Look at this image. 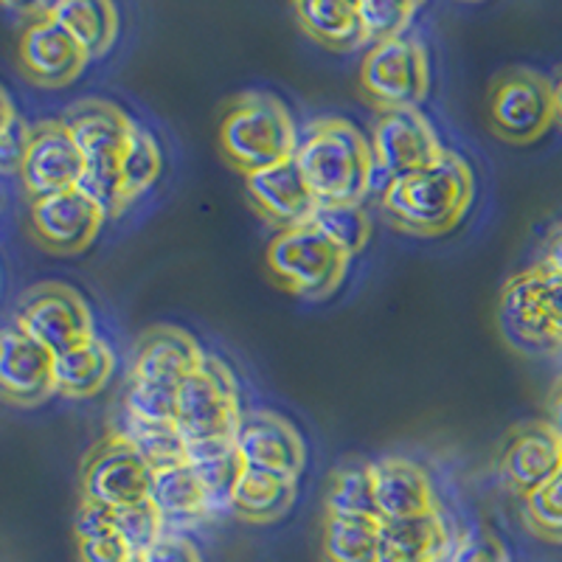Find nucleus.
<instances>
[{"label": "nucleus", "instance_id": "nucleus-1", "mask_svg": "<svg viewBox=\"0 0 562 562\" xmlns=\"http://www.w3.org/2000/svg\"><path fill=\"white\" fill-rule=\"evenodd\" d=\"M473 194L475 178L470 164L445 149L430 167L385 183L383 214L389 225L411 237H441L464 220Z\"/></svg>", "mask_w": 562, "mask_h": 562}, {"label": "nucleus", "instance_id": "nucleus-2", "mask_svg": "<svg viewBox=\"0 0 562 562\" xmlns=\"http://www.w3.org/2000/svg\"><path fill=\"white\" fill-rule=\"evenodd\" d=\"M293 160L318 205L363 203L378 175L369 138L346 119L310 124Z\"/></svg>", "mask_w": 562, "mask_h": 562}, {"label": "nucleus", "instance_id": "nucleus-3", "mask_svg": "<svg viewBox=\"0 0 562 562\" xmlns=\"http://www.w3.org/2000/svg\"><path fill=\"white\" fill-rule=\"evenodd\" d=\"M299 138L290 110L265 90L231 99L217 124L220 153L245 178L293 160Z\"/></svg>", "mask_w": 562, "mask_h": 562}, {"label": "nucleus", "instance_id": "nucleus-4", "mask_svg": "<svg viewBox=\"0 0 562 562\" xmlns=\"http://www.w3.org/2000/svg\"><path fill=\"white\" fill-rule=\"evenodd\" d=\"M59 119L70 130L85 158V178L79 189L102 205L108 220L119 217L124 211L119 164L135 122L108 99H79L68 104Z\"/></svg>", "mask_w": 562, "mask_h": 562}, {"label": "nucleus", "instance_id": "nucleus-5", "mask_svg": "<svg viewBox=\"0 0 562 562\" xmlns=\"http://www.w3.org/2000/svg\"><path fill=\"white\" fill-rule=\"evenodd\" d=\"M349 259L351 256L329 243L313 223L276 231L265 250V265L276 284L310 301L329 299L344 284Z\"/></svg>", "mask_w": 562, "mask_h": 562}, {"label": "nucleus", "instance_id": "nucleus-6", "mask_svg": "<svg viewBox=\"0 0 562 562\" xmlns=\"http://www.w3.org/2000/svg\"><path fill=\"white\" fill-rule=\"evenodd\" d=\"M486 124L495 138L526 147L554 127L551 79L531 68H509L492 79L486 93Z\"/></svg>", "mask_w": 562, "mask_h": 562}, {"label": "nucleus", "instance_id": "nucleus-7", "mask_svg": "<svg viewBox=\"0 0 562 562\" xmlns=\"http://www.w3.org/2000/svg\"><path fill=\"white\" fill-rule=\"evenodd\" d=\"M239 416L243 408L237 380L223 360L205 355L203 366L178 385L175 425L183 434L186 445H198L237 434Z\"/></svg>", "mask_w": 562, "mask_h": 562}, {"label": "nucleus", "instance_id": "nucleus-8", "mask_svg": "<svg viewBox=\"0 0 562 562\" xmlns=\"http://www.w3.org/2000/svg\"><path fill=\"white\" fill-rule=\"evenodd\" d=\"M430 63L425 45L400 37L374 43L360 65V93L371 108L414 110L428 99Z\"/></svg>", "mask_w": 562, "mask_h": 562}, {"label": "nucleus", "instance_id": "nucleus-9", "mask_svg": "<svg viewBox=\"0 0 562 562\" xmlns=\"http://www.w3.org/2000/svg\"><path fill=\"white\" fill-rule=\"evenodd\" d=\"M14 326L45 346L54 358L97 338L88 301L65 281H40L20 295Z\"/></svg>", "mask_w": 562, "mask_h": 562}, {"label": "nucleus", "instance_id": "nucleus-10", "mask_svg": "<svg viewBox=\"0 0 562 562\" xmlns=\"http://www.w3.org/2000/svg\"><path fill=\"white\" fill-rule=\"evenodd\" d=\"M153 475L155 470L133 441L122 430H110L85 456L82 470H79V490H82V498L97 501L110 509H127V506L149 501Z\"/></svg>", "mask_w": 562, "mask_h": 562}, {"label": "nucleus", "instance_id": "nucleus-11", "mask_svg": "<svg viewBox=\"0 0 562 562\" xmlns=\"http://www.w3.org/2000/svg\"><path fill=\"white\" fill-rule=\"evenodd\" d=\"M18 175L29 203L79 189L85 178V158L63 119H45V122L32 124L26 155Z\"/></svg>", "mask_w": 562, "mask_h": 562}, {"label": "nucleus", "instance_id": "nucleus-12", "mask_svg": "<svg viewBox=\"0 0 562 562\" xmlns=\"http://www.w3.org/2000/svg\"><path fill=\"white\" fill-rule=\"evenodd\" d=\"M108 214L82 189L52 194L29 203V234L43 250L54 256L85 254L97 243Z\"/></svg>", "mask_w": 562, "mask_h": 562}, {"label": "nucleus", "instance_id": "nucleus-13", "mask_svg": "<svg viewBox=\"0 0 562 562\" xmlns=\"http://www.w3.org/2000/svg\"><path fill=\"white\" fill-rule=\"evenodd\" d=\"M369 144L374 155V169L383 175L385 183L430 167L445 155L434 124L419 113V108L380 113Z\"/></svg>", "mask_w": 562, "mask_h": 562}, {"label": "nucleus", "instance_id": "nucleus-14", "mask_svg": "<svg viewBox=\"0 0 562 562\" xmlns=\"http://www.w3.org/2000/svg\"><path fill=\"white\" fill-rule=\"evenodd\" d=\"M562 464V436L546 419L520 422L501 445L498 470L506 490L520 501L543 490Z\"/></svg>", "mask_w": 562, "mask_h": 562}, {"label": "nucleus", "instance_id": "nucleus-15", "mask_svg": "<svg viewBox=\"0 0 562 562\" xmlns=\"http://www.w3.org/2000/svg\"><path fill=\"white\" fill-rule=\"evenodd\" d=\"M18 59L23 77L37 88L48 90L68 88L90 63L82 45L59 26L48 9L26 23L20 34Z\"/></svg>", "mask_w": 562, "mask_h": 562}, {"label": "nucleus", "instance_id": "nucleus-16", "mask_svg": "<svg viewBox=\"0 0 562 562\" xmlns=\"http://www.w3.org/2000/svg\"><path fill=\"white\" fill-rule=\"evenodd\" d=\"M237 450L248 470L299 481L307 464V448L293 422L273 411H243L237 425Z\"/></svg>", "mask_w": 562, "mask_h": 562}, {"label": "nucleus", "instance_id": "nucleus-17", "mask_svg": "<svg viewBox=\"0 0 562 562\" xmlns=\"http://www.w3.org/2000/svg\"><path fill=\"white\" fill-rule=\"evenodd\" d=\"M54 394L52 351L18 326L0 329V400L14 408H37Z\"/></svg>", "mask_w": 562, "mask_h": 562}, {"label": "nucleus", "instance_id": "nucleus-18", "mask_svg": "<svg viewBox=\"0 0 562 562\" xmlns=\"http://www.w3.org/2000/svg\"><path fill=\"white\" fill-rule=\"evenodd\" d=\"M498 321L506 340L518 346L520 351L560 349L549 324L546 276L540 265L524 270V273H515L506 281L498 301Z\"/></svg>", "mask_w": 562, "mask_h": 562}, {"label": "nucleus", "instance_id": "nucleus-19", "mask_svg": "<svg viewBox=\"0 0 562 562\" xmlns=\"http://www.w3.org/2000/svg\"><path fill=\"white\" fill-rule=\"evenodd\" d=\"M205 351L192 335L172 324H155L144 329L135 344L133 374L140 383H158L178 389L189 374L203 366Z\"/></svg>", "mask_w": 562, "mask_h": 562}, {"label": "nucleus", "instance_id": "nucleus-20", "mask_svg": "<svg viewBox=\"0 0 562 562\" xmlns=\"http://www.w3.org/2000/svg\"><path fill=\"white\" fill-rule=\"evenodd\" d=\"M245 192H248L256 214L265 223L273 225L276 231H290L304 223H313V214L318 209L307 180L301 178L299 167H295V160L248 175Z\"/></svg>", "mask_w": 562, "mask_h": 562}, {"label": "nucleus", "instance_id": "nucleus-21", "mask_svg": "<svg viewBox=\"0 0 562 562\" xmlns=\"http://www.w3.org/2000/svg\"><path fill=\"white\" fill-rule=\"evenodd\" d=\"M371 473H374V501H378L380 520H405L439 509L428 473L414 461L389 456L374 461Z\"/></svg>", "mask_w": 562, "mask_h": 562}, {"label": "nucleus", "instance_id": "nucleus-22", "mask_svg": "<svg viewBox=\"0 0 562 562\" xmlns=\"http://www.w3.org/2000/svg\"><path fill=\"white\" fill-rule=\"evenodd\" d=\"M456 537L441 512L380 524V562H445Z\"/></svg>", "mask_w": 562, "mask_h": 562}, {"label": "nucleus", "instance_id": "nucleus-23", "mask_svg": "<svg viewBox=\"0 0 562 562\" xmlns=\"http://www.w3.org/2000/svg\"><path fill=\"white\" fill-rule=\"evenodd\" d=\"M186 464L192 467V473L198 475L200 486L205 490L211 512L228 509L231 495H234L239 479L248 470L243 456H239L234 436L189 445V450H186Z\"/></svg>", "mask_w": 562, "mask_h": 562}, {"label": "nucleus", "instance_id": "nucleus-24", "mask_svg": "<svg viewBox=\"0 0 562 562\" xmlns=\"http://www.w3.org/2000/svg\"><path fill=\"white\" fill-rule=\"evenodd\" d=\"M115 371V355L102 338H90L54 358V383L65 400H88L104 391Z\"/></svg>", "mask_w": 562, "mask_h": 562}, {"label": "nucleus", "instance_id": "nucleus-25", "mask_svg": "<svg viewBox=\"0 0 562 562\" xmlns=\"http://www.w3.org/2000/svg\"><path fill=\"white\" fill-rule=\"evenodd\" d=\"M149 501H153L160 518H164L167 529L192 526L198 520L209 518L211 512L205 490L200 486L198 475L192 473V467L186 464V461L155 470Z\"/></svg>", "mask_w": 562, "mask_h": 562}, {"label": "nucleus", "instance_id": "nucleus-26", "mask_svg": "<svg viewBox=\"0 0 562 562\" xmlns=\"http://www.w3.org/2000/svg\"><path fill=\"white\" fill-rule=\"evenodd\" d=\"M295 492H299V481L262 473V470H245L237 490L231 495L228 512L245 524H276L293 509Z\"/></svg>", "mask_w": 562, "mask_h": 562}, {"label": "nucleus", "instance_id": "nucleus-27", "mask_svg": "<svg viewBox=\"0 0 562 562\" xmlns=\"http://www.w3.org/2000/svg\"><path fill=\"white\" fill-rule=\"evenodd\" d=\"M295 18H299L301 32L310 34L324 48H333V52H355V48L369 43L363 23H360L358 3L304 0V3H295Z\"/></svg>", "mask_w": 562, "mask_h": 562}, {"label": "nucleus", "instance_id": "nucleus-28", "mask_svg": "<svg viewBox=\"0 0 562 562\" xmlns=\"http://www.w3.org/2000/svg\"><path fill=\"white\" fill-rule=\"evenodd\" d=\"M48 14L82 45L90 59L104 57L119 37V9L108 0H65L48 7Z\"/></svg>", "mask_w": 562, "mask_h": 562}, {"label": "nucleus", "instance_id": "nucleus-29", "mask_svg": "<svg viewBox=\"0 0 562 562\" xmlns=\"http://www.w3.org/2000/svg\"><path fill=\"white\" fill-rule=\"evenodd\" d=\"M380 518L360 515H324V562H380Z\"/></svg>", "mask_w": 562, "mask_h": 562}, {"label": "nucleus", "instance_id": "nucleus-30", "mask_svg": "<svg viewBox=\"0 0 562 562\" xmlns=\"http://www.w3.org/2000/svg\"><path fill=\"white\" fill-rule=\"evenodd\" d=\"M324 515H360V518H378V501H374V473L371 461L349 459L338 464L329 475L324 495Z\"/></svg>", "mask_w": 562, "mask_h": 562}, {"label": "nucleus", "instance_id": "nucleus-31", "mask_svg": "<svg viewBox=\"0 0 562 562\" xmlns=\"http://www.w3.org/2000/svg\"><path fill=\"white\" fill-rule=\"evenodd\" d=\"M160 172H164V155H160L158 140L149 130L135 124L127 138V147L122 153V164H119L124 209L138 198H144L158 183Z\"/></svg>", "mask_w": 562, "mask_h": 562}, {"label": "nucleus", "instance_id": "nucleus-32", "mask_svg": "<svg viewBox=\"0 0 562 562\" xmlns=\"http://www.w3.org/2000/svg\"><path fill=\"white\" fill-rule=\"evenodd\" d=\"M313 225L346 256L360 254L371 239V217L363 203L318 205L313 214Z\"/></svg>", "mask_w": 562, "mask_h": 562}, {"label": "nucleus", "instance_id": "nucleus-33", "mask_svg": "<svg viewBox=\"0 0 562 562\" xmlns=\"http://www.w3.org/2000/svg\"><path fill=\"white\" fill-rule=\"evenodd\" d=\"M122 434L133 441L153 470L186 461L189 445H186L183 434H180L175 422H140L127 416V425L122 428Z\"/></svg>", "mask_w": 562, "mask_h": 562}, {"label": "nucleus", "instance_id": "nucleus-34", "mask_svg": "<svg viewBox=\"0 0 562 562\" xmlns=\"http://www.w3.org/2000/svg\"><path fill=\"white\" fill-rule=\"evenodd\" d=\"M524 520L535 537L562 546V464L543 490L524 501Z\"/></svg>", "mask_w": 562, "mask_h": 562}, {"label": "nucleus", "instance_id": "nucleus-35", "mask_svg": "<svg viewBox=\"0 0 562 562\" xmlns=\"http://www.w3.org/2000/svg\"><path fill=\"white\" fill-rule=\"evenodd\" d=\"M360 23L369 45L400 40L416 14V3H400V0H360Z\"/></svg>", "mask_w": 562, "mask_h": 562}, {"label": "nucleus", "instance_id": "nucleus-36", "mask_svg": "<svg viewBox=\"0 0 562 562\" xmlns=\"http://www.w3.org/2000/svg\"><path fill=\"white\" fill-rule=\"evenodd\" d=\"M115 535L122 537L127 549L133 554H147L160 537L167 535V526H164V518L158 515V509L153 506V501H144V504L127 506V509H115L113 520Z\"/></svg>", "mask_w": 562, "mask_h": 562}, {"label": "nucleus", "instance_id": "nucleus-37", "mask_svg": "<svg viewBox=\"0 0 562 562\" xmlns=\"http://www.w3.org/2000/svg\"><path fill=\"white\" fill-rule=\"evenodd\" d=\"M175 408H178V389L130 378L127 391H124V411L130 419L175 422Z\"/></svg>", "mask_w": 562, "mask_h": 562}, {"label": "nucleus", "instance_id": "nucleus-38", "mask_svg": "<svg viewBox=\"0 0 562 562\" xmlns=\"http://www.w3.org/2000/svg\"><path fill=\"white\" fill-rule=\"evenodd\" d=\"M445 562H512V557L495 531L475 526V529H467L464 535L456 537L453 549Z\"/></svg>", "mask_w": 562, "mask_h": 562}, {"label": "nucleus", "instance_id": "nucleus-39", "mask_svg": "<svg viewBox=\"0 0 562 562\" xmlns=\"http://www.w3.org/2000/svg\"><path fill=\"white\" fill-rule=\"evenodd\" d=\"M77 554L79 562H127L133 551L115 531H108V535L77 540Z\"/></svg>", "mask_w": 562, "mask_h": 562}, {"label": "nucleus", "instance_id": "nucleus-40", "mask_svg": "<svg viewBox=\"0 0 562 562\" xmlns=\"http://www.w3.org/2000/svg\"><path fill=\"white\" fill-rule=\"evenodd\" d=\"M113 520H115V509H110V506L104 504H97V501L82 498L79 501L77 518H74V535H77V540L108 535V531H115Z\"/></svg>", "mask_w": 562, "mask_h": 562}, {"label": "nucleus", "instance_id": "nucleus-41", "mask_svg": "<svg viewBox=\"0 0 562 562\" xmlns=\"http://www.w3.org/2000/svg\"><path fill=\"white\" fill-rule=\"evenodd\" d=\"M29 124L23 119H14L3 133H0V172H20L23 155L29 144Z\"/></svg>", "mask_w": 562, "mask_h": 562}, {"label": "nucleus", "instance_id": "nucleus-42", "mask_svg": "<svg viewBox=\"0 0 562 562\" xmlns=\"http://www.w3.org/2000/svg\"><path fill=\"white\" fill-rule=\"evenodd\" d=\"M144 562H203L198 546L192 540H186L183 535L167 531L158 543L144 554Z\"/></svg>", "mask_w": 562, "mask_h": 562}, {"label": "nucleus", "instance_id": "nucleus-43", "mask_svg": "<svg viewBox=\"0 0 562 562\" xmlns=\"http://www.w3.org/2000/svg\"><path fill=\"white\" fill-rule=\"evenodd\" d=\"M543 268V265H540ZM546 276V310H549V324L554 333L557 346H562V273L543 268Z\"/></svg>", "mask_w": 562, "mask_h": 562}, {"label": "nucleus", "instance_id": "nucleus-44", "mask_svg": "<svg viewBox=\"0 0 562 562\" xmlns=\"http://www.w3.org/2000/svg\"><path fill=\"white\" fill-rule=\"evenodd\" d=\"M543 268L562 273V223H557L546 237V254H543Z\"/></svg>", "mask_w": 562, "mask_h": 562}, {"label": "nucleus", "instance_id": "nucleus-45", "mask_svg": "<svg viewBox=\"0 0 562 562\" xmlns=\"http://www.w3.org/2000/svg\"><path fill=\"white\" fill-rule=\"evenodd\" d=\"M546 422L562 436V374L554 380V385L549 391V400H546Z\"/></svg>", "mask_w": 562, "mask_h": 562}, {"label": "nucleus", "instance_id": "nucleus-46", "mask_svg": "<svg viewBox=\"0 0 562 562\" xmlns=\"http://www.w3.org/2000/svg\"><path fill=\"white\" fill-rule=\"evenodd\" d=\"M14 119H18V110H14L12 99H9V93L3 90V85H0V133H3Z\"/></svg>", "mask_w": 562, "mask_h": 562}, {"label": "nucleus", "instance_id": "nucleus-47", "mask_svg": "<svg viewBox=\"0 0 562 562\" xmlns=\"http://www.w3.org/2000/svg\"><path fill=\"white\" fill-rule=\"evenodd\" d=\"M551 97H554V122L562 127V68L551 79Z\"/></svg>", "mask_w": 562, "mask_h": 562}, {"label": "nucleus", "instance_id": "nucleus-48", "mask_svg": "<svg viewBox=\"0 0 562 562\" xmlns=\"http://www.w3.org/2000/svg\"><path fill=\"white\" fill-rule=\"evenodd\" d=\"M127 562H144V557H140V554H133V557H130Z\"/></svg>", "mask_w": 562, "mask_h": 562}]
</instances>
